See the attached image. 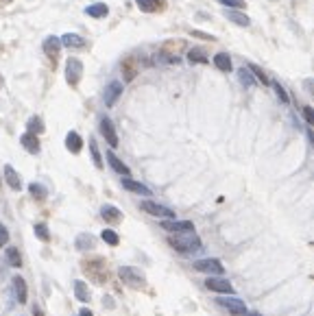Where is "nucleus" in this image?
Masks as SVG:
<instances>
[{
  "mask_svg": "<svg viewBox=\"0 0 314 316\" xmlns=\"http://www.w3.org/2000/svg\"><path fill=\"white\" fill-rule=\"evenodd\" d=\"M162 229L172 231V234H184V231H194V225L190 220H164Z\"/></svg>",
  "mask_w": 314,
  "mask_h": 316,
  "instance_id": "11",
  "label": "nucleus"
},
{
  "mask_svg": "<svg viewBox=\"0 0 314 316\" xmlns=\"http://www.w3.org/2000/svg\"><path fill=\"white\" fill-rule=\"evenodd\" d=\"M192 268L199 273H209V275H214V277H220L225 273L223 264H220L218 259H199V262L192 264Z\"/></svg>",
  "mask_w": 314,
  "mask_h": 316,
  "instance_id": "5",
  "label": "nucleus"
},
{
  "mask_svg": "<svg viewBox=\"0 0 314 316\" xmlns=\"http://www.w3.org/2000/svg\"><path fill=\"white\" fill-rule=\"evenodd\" d=\"M29 192H31L33 198H37V201H44V198L48 197V190H46L42 183H31L29 185Z\"/></svg>",
  "mask_w": 314,
  "mask_h": 316,
  "instance_id": "29",
  "label": "nucleus"
},
{
  "mask_svg": "<svg viewBox=\"0 0 314 316\" xmlns=\"http://www.w3.org/2000/svg\"><path fill=\"white\" fill-rule=\"evenodd\" d=\"M135 74H138V66L133 63V59H125V61H123V77H125V81H133Z\"/></svg>",
  "mask_w": 314,
  "mask_h": 316,
  "instance_id": "25",
  "label": "nucleus"
},
{
  "mask_svg": "<svg viewBox=\"0 0 314 316\" xmlns=\"http://www.w3.org/2000/svg\"><path fill=\"white\" fill-rule=\"evenodd\" d=\"M0 2H11V0H0Z\"/></svg>",
  "mask_w": 314,
  "mask_h": 316,
  "instance_id": "44",
  "label": "nucleus"
},
{
  "mask_svg": "<svg viewBox=\"0 0 314 316\" xmlns=\"http://www.w3.org/2000/svg\"><path fill=\"white\" fill-rule=\"evenodd\" d=\"M101 216L105 218L107 222H114V225L123 220V212H120L118 207H114V205H103L101 207Z\"/></svg>",
  "mask_w": 314,
  "mask_h": 316,
  "instance_id": "14",
  "label": "nucleus"
},
{
  "mask_svg": "<svg viewBox=\"0 0 314 316\" xmlns=\"http://www.w3.org/2000/svg\"><path fill=\"white\" fill-rule=\"evenodd\" d=\"M4 181H7L9 188H13V190H20V188H22L20 175H18L16 170L11 168V166H4Z\"/></svg>",
  "mask_w": 314,
  "mask_h": 316,
  "instance_id": "20",
  "label": "nucleus"
},
{
  "mask_svg": "<svg viewBox=\"0 0 314 316\" xmlns=\"http://www.w3.org/2000/svg\"><path fill=\"white\" fill-rule=\"evenodd\" d=\"M79 316H94V314H92V312H90V310H87V308H83L81 312H79Z\"/></svg>",
  "mask_w": 314,
  "mask_h": 316,
  "instance_id": "41",
  "label": "nucleus"
},
{
  "mask_svg": "<svg viewBox=\"0 0 314 316\" xmlns=\"http://www.w3.org/2000/svg\"><path fill=\"white\" fill-rule=\"evenodd\" d=\"M65 146H68V151L70 153H81V148H83V140H81V136H79L77 131H70L68 136H65Z\"/></svg>",
  "mask_w": 314,
  "mask_h": 316,
  "instance_id": "15",
  "label": "nucleus"
},
{
  "mask_svg": "<svg viewBox=\"0 0 314 316\" xmlns=\"http://www.w3.org/2000/svg\"><path fill=\"white\" fill-rule=\"evenodd\" d=\"M170 246H175V251L188 255V253H196L201 249V238L194 234V231H184V234H175L168 238Z\"/></svg>",
  "mask_w": 314,
  "mask_h": 316,
  "instance_id": "1",
  "label": "nucleus"
},
{
  "mask_svg": "<svg viewBox=\"0 0 314 316\" xmlns=\"http://www.w3.org/2000/svg\"><path fill=\"white\" fill-rule=\"evenodd\" d=\"M205 288L214 292H223V295H233V286L227 279H220V277H208L205 279Z\"/></svg>",
  "mask_w": 314,
  "mask_h": 316,
  "instance_id": "10",
  "label": "nucleus"
},
{
  "mask_svg": "<svg viewBox=\"0 0 314 316\" xmlns=\"http://www.w3.org/2000/svg\"><path fill=\"white\" fill-rule=\"evenodd\" d=\"M135 4H138L144 13H153V11H157V9L164 7L162 0H135Z\"/></svg>",
  "mask_w": 314,
  "mask_h": 316,
  "instance_id": "24",
  "label": "nucleus"
},
{
  "mask_svg": "<svg viewBox=\"0 0 314 316\" xmlns=\"http://www.w3.org/2000/svg\"><path fill=\"white\" fill-rule=\"evenodd\" d=\"M118 275H120V279H123L125 283H129V286H133V288H144L147 286V279H144V275L138 271V268L120 266Z\"/></svg>",
  "mask_w": 314,
  "mask_h": 316,
  "instance_id": "3",
  "label": "nucleus"
},
{
  "mask_svg": "<svg viewBox=\"0 0 314 316\" xmlns=\"http://www.w3.org/2000/svg\"><path fill=\"white\" fill-rule=\"evenodd\" d=\"M238 316H262V314H257V312H242V314H238Z\"/></svg>",
  "mask_w": 314,
  "mask_h": 316,
  "instance_id": "43",
  "label": "nucleus"
},
{
  "mask_svg": "<svg viewBox=\"0 0 314 316\" xmlns=\"http://www.w3.org/2000/svg\"><path fill=\"white\" fill-rule=\"evenodd\" d=\"M271 85L275 87V94L279 96V100H282V103H288V94H286V90H284V87L279 85L277 81H275V83H271Z\"/></svg>",
  "mask_w": 314,
  "mask_h": 316,
  "instance_id": "36",
  "label": "nucleus"
},
{
  "mask_svg": "<svg viewBox=\"0 0 314 316\" xmlns=\"http://www.w3.org/2000/svg\"><path fill=\"white\" fill-rule=\"evenodd\" d=\"M74 295H77L79 301H83V303H87L90 301V288H87L85 281H74Z\"/></svg>",
  "mask_w": 314,
  "mask_h": 316,
  "instance_id": "23",
  "label": "nucleus"
},
{
  "mask_svg": "<svg viewBox=\"0 0 314 316\" xmlns=\"http://www.w3.org/2000/svg\"><path fill=\"white\" fill-rule=\"evenodd\" d=\"M123 96V83L120 81H111L109 85L105 87V94H103V100H105L107 107H114L116 100Z\"/></svg>",
  "mask_w": 314,
  "mask_h": 316,
  "instance_id": "8",
  "label": "nucleus"
},
{
  "mask_svg": "<svg viewBox=\"0 0 314 316\" xmlns=\"http://www.w3.org/2000/svg\"><path fill=\"white\" fill-rule=\"evenodd\" d=\"M249 70L253 72V77L257 79V81L262 83V85H271V81H269V77L264 74V70H260V68L255 66V63H249Z\"/></svg>",
  "mask_w": 314,
  "mask_h": 316,
  "instance_id": "32",
  "label": "nucleus"
},
{
  "mask_svg": "<svg viewBox=\"0 0 314 316\" xmlns=\"http://www.w3.org/2000/svg\"><path fill=\"white\" fill-rule=\"evenodd\" d=\"M238 74H240V81H242V83H245V85H253V79H251V74H249V72H247V70H245V68H242V70H240V72H238Z\"/></svg>",
  "mask_w": 314,
  "mask_h": 316,
  "instance_id": "37",
  "label": "nucleus"
},
{
  "mask_svg": "<svg viewBox=\"0 0 314 316\" xmlns=\"http://www.w3.org/2000/svg\"><path fill=\"white\" fill-rule=\"evenodd\" d=\"M35 236L42 240V242H48L50 240V234H48V227L44 225V222H37L35 225Z\"/></svg>",
  "mask_w": 314,
  "mask_h": 316,
  "instance_id": "34",
  "label": "nucleus"
},
{
  "mask_svg": "<svg viewBox=\"0 0 314 316\" xmlns=\"http://www.w3.org/2000/svg\"><path fill=\"white\" fill-rule=\"evenodd\" d=\"M303 118H306L308 124L314 122V111H312V107H303Z\"/></svg>",
  "mask_w": 314,
  "mask_h": 316,
  "instance_id": "39",
  "label": "nucleus"
},
{
  "mask_svg": "<svg viewBox=\"0 0 314 316\" xmlns=\"http://www.w3.org/2000/svg\"><path fill=\"white\" fill-rule=\"evenodd\" d=\"M33 314H35V316H44V312H42V308H33Z\"/></svg>",
  "mask_w": 314,
  "mask_h": 316,
  "instance_id": "42",
  "label": "nucleus"
},
{
  "mask_svg": "<svg viewBox=\"0 0 314 316\" xmlns=\"http://www.w3.org/2000/svg\"><path fill=\"white\" fill-rule=\"evenodd\" d=\"M81 74H83V63L77 57H70L65 61V81H68V85L77 87L79 81H81Z\"/></svg>",
  "mask_w": 314,
  "mask_h": 316,
  "instance_id": "2",
  "label": "nucleus"
},
{
  "mask_svg": "<svg viewBox=\"0 0 314 316\" xmlns=\"http://www.w3.org/2000/svg\"><path fill=\"white\" fill-rule=\"evenodd\" d=\"M44 53H46V57L53 61V68H55V63H57V59H59V53H62V40L55 35H48L44 40Z\"/></svg>",
  "mask_w": 314,
  "mask_h": 316,
  "instance_id": "7",
  "label": "nucleus"
},
{
  "mask_svg": "<svg viewBox=\"0 0 314 316\" xmlns=\"http://www.w3.org/2000/svg\"><path fill=\"white\" fill-rule=\"evenodd\" d=\"M90 151H92V159H94V166H96V168H103V157H101V151H98L96 140H90Z\"/></svg>",
  "mask_w": 314,
  "mask_h": 316,
  "instance_id": "33",
  "label": "nucleus"
},
{
  "mask_svg": "<svg viewBox=\"0 0 314 316\" xmlns=\"http://www.w3.org/2000/svg\"><path fill=\"white\" fill-rule=\"evenodd\" d=\"M13 290H16V299L18 303H26V281L20 275L13 277Z\"/></svg>",
  "mask_w": 314,
  "mask_h": 316,
  "instance_id": "17",
  "label": "nucleus"
},
{
  "mask_svg": "<svg viewBox=\"0 0 314 316\" xmlns=\"http://www.w3.org/2000/svg\"><path fill=\"white\" fill-rule=\"evenodd\" d=\"M98 127H101V133L103 136H105V140H107V144H109V146H118V133H116V129H114V122H111L109 118H101V124H98Z\"/></svg>",
  "mask_w": 314,
  "mask_h": 316,
  "instance_id": "9",
  "label": "nucleus"
},
{
  "mask_svg": "<svg viewBox=\"0 0 314 316\" xmlns=\"http://www.w3.org/2000/svg\"><path fill=\"white\" fill-rule=\"evenodd\" d=\"M216 303L220 305V308H225V310H229L233 316H238V314H242V312H247V305H245V301H240V299H236V296H220V299H216Z\"/></svg>",
  "mask_w": 314,
  "mask_h": 316,
  "instance_id": "6",
  "label": "nucleus"
},
{
  "mask_svg": "<svg viewBox=\"0 0 314 316\" xmlns=\"http://www.w3.org/2000/svg\"><path fill=\"white\" fill-rule=\"evenodd\" d=\"M26 129H29V133H33V136H40V133H44V122H42L40 116H33L29 122H26Z\"/></svg>",
  "mask_w": 314,
  "mask_h": 316,
  "instance_id": "28",
  "label": "nucleus"
},
{
  "mask_svg": "<svg viewBox=\"0 0 314 316\" xmlns=\"http://www.w3.org/2000/svg\"><path fill=\"white\" fill-rule=\"evenodd\" d=\"M218 2L225 4V7H231V9H247L245 0H218Z\"/></svg>",
  "mask_w": 314,
  "mask_h": 316,
  "instance_id": "35",
  "label": "nucleus"
},
{
  "mask_svg": "<svg viewBox=\"0 0 314 316\" xmlns=\"http://www.w3.org/2000/svg\"><path fill=\"white\" fill-rule=\"evenodd\" d=\"M62 44L65 46V48H72V50H83L87 46V41L83 40L81 35H77V33H65L62 37Z\"/></svg>",
  "mask_w": 314,
  "mask_h": 316,
  "instance_id": "12",
  "label": "nucleus"
},
{
  "mask_svg": "<svg viewBox=\"0 0 314 316\" xmlns=\"http://www.w3.org/2000/svg\"><path fill=\"white\" fill-rule=\"evenodd\" d=\"M107 161H109V166H111V168H114L118 175L129 177V173H131V170H129V166L123 164V161H120L118 157H116V153H107Z\"/></svg>",
  "mask_w": 314,
  "mask_h": 316,
  "instance_id": "21",
  "label": "nucleus"
},
{
  "mask_svg": "<svg viewBox=\"0 0 314 316\" xmlns=\"http://www.w3.org/2000/svg\"><path fill=\"white\" fill-rule=\"evenodd\" d=\"M101 238L105 240V242L109 244V246H118V242H120L118 234H116L114 229H103V231H101Z\"/></svg>",
  "mask_w": 314,
  "mask_h": 316,
  "instance_id": "31",
  "label": "nucleus"
},
{
  "mask_svg": "<svg viewBox=\"0 0 314 316\" xmlns=\"http://www.w3.org/2000/svg\"><path fill=\"white\" fill-rule=\"evenodd\" d=\"M4 253H7V262L11 264L13 268H20L22 266V255H20V251H18L16 246H9Z\"/></svg>",
  "mask_w": 314,
  "mask_h": 316,
  "instance_id": "26",
  "label": "nucleus"
},
{
  "mask_svg": "<svg viewBox=\"0 0 314 316\" xmlns=\"http://www.w3.org/2000/svg\"><path fill=\"white\" fill-rule=\"evenodd\" d=\"M7 242H9V231L4 225H0V246H4Z\"/></svg>",
  "mask_w": 314,
  "mask_h": 316,
  "instance_id": "38",
  "label": "nucleus"
},
{
  "mask_svg": "<svg viewBox=\"0 0 314 316\" xmlns=\"http://www.w3.org/2000/svg\"><path fill=\"white\" fill-rule=\"evenodd\" d=\"M188 61H190V63H208L209 57L205 55L203 48H192L190 53H188Z\"/></svg>",
  "mask_w": 314,
  "mask_h": 316,
  "instance_id": "27",
  "label": "nucleus"
},
{
  "mask_svg": "<svg viewBox=\"0 0 314 316\" xmlns=\"http://www.w3.org/2000/svg\"><path fill=\"white\" fill-rule=\"evenodd\" d=\"M194 37H201V40H209V41H214V37L212 35H205V33H201V31H190Z\"/></svg>",
  "mask_w": 314,
  "mask_h": 316,
  "instance_id": "40",
  "label": "nucleus"
},
{
  "mask_svg": "<svg viewBox=\"0 0 314 316\" xmlns=\"http://www.w3.org/2000/svg\"><path fill=\"white\" fill-rule=\"evenodd\" d=\"M123 188L125 190H129V192H135V194H142V197H151V190L147 188L144 183H140V181H133V179H129V177H125L123 179Z\"/></svg>",
  "mask_w": 314,
  "mask_h": 316,
  "instance_id": "13",
  "label": "nucleus"
},
{
  "mask_svg": "<svg viewBox=\"0 0 314 316\" xmlns=\"http://www.w3.org/2000/svg\"><path fill=\"white\" fill-rule=\"evenodd\" d=\"M227 18H229L231 22H236L238 26H249V24H251L249 16H245V13H240V11H229Z\"/></svg>",
  "mask_w": 314,
  "mask_h": 316,
  "instance_id": "30",
  "label": "nucleus"
},
{
  "mask_svg": "<svg viewBox=\"0 0 314 316\" xmlns=\"http://www.w3.org/2000/svg\"><path fill=\"white\" fill-rule=\"evenodd\" d=\"M85 13L90 18H96V20H101V18H107V13H109V7H107L105 2H96V4H90V7L85 9Z\"/></svg>",
  "mask_w": 314,
  "mask_h": 316,
  "instance_id": "19",
  "label": "nucleus"
},
{
  "mask_svg": "<svg viewBox=\"0 0 314 316\" xmlns=\"http://www.w3.org/2000/svg\"><path fill=\"white\" fill-rule=\"evenodd\" d=\"M74 246H77V251H87V249L92 251V249L96 246V238H94L92 234H79Z\"/></svg>",
  "mask_w": 314,
  "mask_h": 316,
  "instance_id": "16",
  "label": "nucleus"
},
{
  "mask_svg": "<svg viewBox=\"0 0 314 316\" xmlns=\"http://www.w3.org/2000/svg\"><path fill=\"white\" fill-rule=\"evenodd\" d=\"M20 142H22V146H24L26 151L33 153V155H35V153H40V140H37V136H33V133L26 131L24 136L20 138Z\"/></svg>",
  "mask_w": 314,
  "mask_h": 316,
  "instance_id": "18",
  "label": "nucleus"
},
{
  "mask_svg": "<svg viewBox=\"0 0 314 316\" xmlns=\"http://www.w3.org/2000/svg\"><path fill=\"white\" fill-rule=\"evenodd\" d=\"M140 207H142L147 214H151V216L166 218V220H175V212H172L170 207L159 205V203H155V201H142L140 203Z\"/></svg>",
  "mask_w": 314,
  "mask_h": 316,
  "instance_id": "4",
  "label": "nucleus"
},
{
  "mask_svg": "<svg viewBox=\"0 0 314 316\" xmlns=\"http://www.w3.org/2000/svg\"><path fill=\"white\" fill-rule=\"evenodd\" d=\"M214 66H216L220 72H229L231 70V59H229L227 53H218V55H214Z\"/></svg>",
  "mask_w": 314,
  "mask_h": 316,
  "instance_id": "22",
  "label": "nucleus"
}]
</instances>
